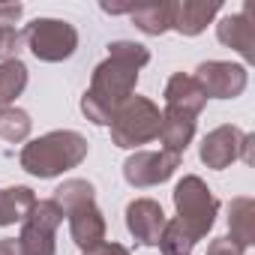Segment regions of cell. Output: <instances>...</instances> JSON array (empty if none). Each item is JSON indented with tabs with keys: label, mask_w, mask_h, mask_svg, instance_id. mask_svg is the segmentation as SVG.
<instances>
[{
	"label": "cell",
	"mask_w": 255,
	"mask_h": 255,
	"mask_svg": "<svg viewBox=\"0 0 255 255\" xmlns=\"http://www.w3.org/2000/svg\"><path fill=\"white\" fill-rule=\"evenodd\" d=\"M66 216H69L72 240H75L84 252L102 246V240H105V219H102V213L96 210V204H84V207H78V210H72V213H66Z\"/></svg>",
	"instance_id": "cell-13"
},
{
	"label": "cell",
	"mask_w": 255,
	"mask_h": 255,
	"mask_svg": "<svg viewBox=\"0 0 255 255\" xmlns=\"http://www.w3.org/2000/svg\"><path fill=\"white\" fill-rule=\"evenodd\" d=\"M36 195L27 186H12V189H0V225H12L27 219V213L33 210Z\"/></svg>",
	"instance_id": "cell-17"
},
{
	"label": "cell",
	"mask_w": 255,
	"mask_h": 255,
	"mask_svg": "<svg viewBox=\"0 0 255 255\" xmlns=\"http://www.w3.org/2000/svg\"><path fill=\"white\" fill-rule=\"evenodd\" d=\"M24 84H27V66L18 57L0 63V105L12 102L24 90Z\"/></svg>",
	"instance_id": "cell-19"
},
{
	"label": "cell",
	"mask_w": 255,
	"mask_h": 255,
	"mask_svg": "<svg viewBox=\"0 0 255 255\" xmlns=\"http://www.w3.org/2000/svg\"><path fill=\"white\" fill-rule=\"evenodd\" d=\"M174 204H177V225L198 243L210 228H213V216L219 210V201L210 195V189L204 186L201 177H183L174 189Z\"/></svg>",
	"instance_id": "cell-4"
},
{
	"label": "cell",
	"mask_w": 255,
	"mask_h": 255,
	"mask_svg": "<svg viewBox=\"0 0 255 255\" xmlns=\"http://www.w3.org/2000/svg\"><path fill=\"white\" fill-rule=\"evenodd\" d=\"M24 6L21 3H0V27H12L21 18Z\"/></svg>",
	"instance_id": "cell-24"
},
{
	"label": "cell",
	"mask_w": 255,
	"mask_h": 255,
	"mask_svg": "<svg viewBox=\"0 0 255 255\" xmlns=\"http://www.w3.org/2000/svg\"><path fill=\"white\" fill-rule=\"evenodd\" d=\"M192 135H195V117L165 108L162 123H159V138H162V144H165L162 150L180 156V153L186 150V144L192 141Z\"/></svg>",
	"instance_id": "cell-15"
},
{
	"label": "cell",
	"mask_w": 255,
	"mask_h": 255,
	"mask_svg": "<svg viewBox=\"0 0 255 255\" xmlns=\"http://www.w3.org/2000/svg\"><path fill=\"white\" fill-rule=\"evenodd\" d=\"M126 225H129L132 237L144 246H156L162 231H165V213L156 201L150 198H138L126 207Z\"/></svg>",
	"instance_id": "cell-10"
},
{
	"label": "cell",
	"mask_w": 255,
	"mask_h": 255,
	"mask_svg": "<svg viewBox=\"0 0 255 255\" xmlns=\"http://www.w3.org/2000/svg\"><path fill=\"white\" fill-rule=\"evenodd\" d=\"M30 132V117L21 108H3L0 111V138L6 141H24Z\"/></svg>",
	"instance_id": "cell-21"
},
{
	"label": "cell",
	"mask_w": 255,
	"mask_h": 255,
	"mask_svg": "<svg viewBox=\"0 0 255 255\" xmlns=\"http://www.w3.org/2000/svg\"><path fill=\"white\" fill-rule=\"evenodd\" d=\"M207 96L201 90V84L192 78V75H171L168 87H165V108L168 111H180V114H189V117H198L201 108H204Z\"/></svg>",
	"instance_id": "cell-11"
},
{
	"label": "cell",
	"mask_w": 255,
	"mask_h": 255,
	"mask_svg": "<svg viewBox=\"0 0 255 255\" xmlns=\"http://www.w3.org/2000/svg\"><path fill=\"white\" fill-rule=\"evenodd\" d=\"M159 108L144 96H129L111 120V138L117 147H138L159 138Z\"/></svg>",
	"instance_id": "cell-3"
},
{
	"label": "cell",
	"mask_w": 255,
	"mask_h": 255,
	"mask_svg": "<svg viewBox=\"0 0 255 255\" xmlns=\"http://www.w3.org/2000/svg\"><path fill=\"white\" fill-rule=\"evenodd\" d=\"M207 255H243V249H240V246H234L228 237H219V240H213V243H210Z\"/></svg>",
	"instance_id": "cell-25"
},
{
	"label": "cell",
	"mask_w": 255,
	"mask_h": 255,
	"mask_svg": "<svg viewBox=\"0 0 255 255\" xmlns=\"http://www.w3.org/2000/svg\"><path fill=\"white\" fill-rule=\"evenodd\" d=\"M171 9H174V3H132L129 15L138 30L159 36L171 27Z\"/></svg>",
	"instance_id": "cell-16"
},
{
	"label": "cell",
	"mask_w": 255,
	"mask_h": 255,
	"mask_svg": "<svg viewBox=\"0 0 255 255\" xmlns=\"http://www.w3.org/2000/svg\"><path fill=\"white\" fill-rule=\"evenodd\" d=\"M63 210L48 198V201H36L33 210L24 219L18 246L21 255H54V231L63 222Z\"/></svg>",
	"instance_id": "cell-6"
},
{
	"label": "cell",
	"mask_w": 255,
	"mask_h": 255,
	"mask_svg": "<svg viewBox=\"0 0 255 255\" xmlns=\"http://www.w3.org/2000/svg\"><path fill=\"white\" fill-rule=\"evenodd\" d=\"M18 45H21V33H15V27H0V57L12 60Z\"/></svg>",
	"instance_id": "cell-23"
},
{
	"label": "cell",
	"mask_w": 255,
	"mask_h": 255,
	"mask_svg": "<svg viewBox=\"0 0 255 255\" xmlns=\"http://www.w3.org/2000/svg\"><path fill=\"white\" fill-rule=\"evenodd\" d=\"M156 246L162 249V255H189L192 246H195V240H192V237L177 225V219H174V222H165V231H162V237H159Z\"/></svg>",
	"instance_id": "cell-22"
},
{
	"label": "cell",
	"mask_w": 255,
	"mask_h": 255,
	"mask_svg": "<svg viewBox=\"0 0 255 255\" xmlns=\"http://www.w3.org/2000/svg\"><path fill=\"white\" fill-rule=\"evenodd\" d=\"M150 60V51L138 42H114L108 45V60L96 66L93 84L81 99V111L87 120L99 126H111L117 108L132 96L138 84V69Z\"/></svg>",
	"instance_id": "cell-1"
},
{
	"label": "cell",
	"mask_w": 255,
	"mask_h": 255,
	"mask_svg": "<svg viewBox=\"0 0 255 255\" xmlns=\"http://www.w3.org/2000/svg\"><path fill=\"white\" fill-rule=\"evenodd\" d=\"M249 144H252V138L243 135L240 129H234V126H219V129H213L204 138V144H201V162L207 168H225V165H231L240 156V150H246L243 159L249 162L252 159L249 156Z\"/></svg>",
	"instance_id": "cell-9"
},
{
	"label": "cell",
	"mask_w": 255,
	"mask_h": 255,
	"mask_svg": "<svg viewBox=\"0 0 255 255\" xmlns=\"http://www.w3.org/2000/svg\"><path fill=\"white\" fill-rule=\"evenodd\" d=\"M84 255H129L120 243H102V246H96V249H87Z\"/></svg>",
	"instance_id": "cell-26"
},
{
	"label": "cell",
	"mask_w": 255,
	"mask_h": 255,
	"mask_svg": "<svg viewBox=\"0 0 255 255\" xmlns=\"http://www.w3.org/2000/svg\"><path fill=\"white\" fill-rule=\"evenodd\" d=\"M216 33H219V42L237 48L246 60L255 57V24H252V6H243V12L237 15H228L216 24Z\"/></svg>",
	"instance_id": "cell-12"
},
{
	"label": "cell",
	"mask_w": 255,
	"mask_h": 255,
	"mask_svg": "<svg viewBox=\"0 0 255 255\" xmlns=\"http://www.w3.org/2000/svg\"><path fill=\"white\" fill-rule=\"evenodd\" d=\"M177 165H180V156L177 153H168V150H159V153L141 150V153H135V156L126 159L123 177H126V183H129V186L144 189V186H156V183L168 180Z\"/></svg>",
	"instance_id": "cell-7"
},
{
	"label": "cell",
	"mask_w": 255,
	"mask_h": 255,
	"mask_svg": "<svg viewBox=\"0 0 255 255\" xmlns=\"http://www.w3.org/2000/svg\"><path fill=\"white\" fill-rule=\"evenodd\" d=\"M87 156V138L69 129L48 132L36 141H30L21 150V168L33 177H57L66 168H75Z\"/></svg>",
	"instance_id": "cell-2"
},
{
	"label": "cell",
	"mask_w": 255,
	"mask_h": 255,
	"mask_svg": "<svg viewBox=\"0 0 255 255\" xmlns=\"http://www.w3.org/2000/svg\"><path fill=\"white\" fill-rule=\"evenodd\" d=\"M21 39L27 42V48L48 63L66 60L72 57L75 45H78V33L69 21H57V18H36L24 27Z\"/></svg>",
	"instance_id": "cell-5"
},
{
	"label": "cell",
	"mask_w": 255,
	"mask_h": 255,
	"mask_svg": "<svg viewBox=\"0 0 255 255\" xmlns=\"http://www.w3.org/2000/svg\"><path fill=\"white\" fill-rule=\"evenodd\" d=\"M0 255H21V246H18V240H15V237H9V240H0Z\"/></svg>",
	"instance_id": "cell-27"
},
{
	"label": "cell",
	"mask_w": 255,
	"mask_h": 255,
	"mask_svg": "<svg viewBox=\"0 0 255 255\" xmlns=\"http://www.w3.org/2000/svg\"><path fill=\"white\" fill-rule=\"evenodd\" d=\"M0 111H3V105H0Z\"/></svg>",
	"instance_id": "cell-28"
},
{
	"label": "cell",
	"mask_w": 255,
	"mask_h": 255,
	"mask_svg": "<svg viewBox=\"0 0 255 255\" xmlns=\"http://www.w3.org/2000/svg\"><path fill=\"white\" fill-rule=\"evenodd\" d=\"M63 213H72L84 204H93V186L87 180H66L63 186H57L54 198H51Z\"/></svg>",
	"instance_id": "cell-20"
},
{
	"label": "cell",
	"mask_w": 255,
	"mask_h": 255,
	"mask_svg": "<svg viewBox=\"0 0 255 255\" xmlns=\"http://www.w3.org/2000/svg\"><path fill=\"white\" fill-rule=\"evenodd\" d=\"M231 243L246 249L252 243V231H255V222H252V198H237L231 201Z\"/></svg>",
	"instance_id": "cell-18"
},
{
	"label": "cell",
	"mask_w": 255,
	"mask_h": 255,
	"mask_svg": "<svg viewBox=\"0 0 255 255\" xmlns=\"http://www.w3.org/2000/svg\"><path fill=\"white\" fill-rule=\"evenodd\" d=\"M192 78L201 84L204 96H216V99H234L246 87V69L234 63H222V60L201 63Z\"/></svg>",
	"instance_id": "cell-8"
},
{
	"label": "cell",
	"mask_w": 255,
	"mask_h": 255,
	"mask_svg": "<svg viewBox=\"0 0 255 255\" xmlns=\"http://www.w3.org/2000/svg\"><path fill=\"white\" fill-rule=\"evenodd\" d=\"M219 12L216 0H183V3H174L171 9V27L183 36H195L207 27V21Z\"/></svg>",
	"instance_id": "cell-14"
}]
</instances>
